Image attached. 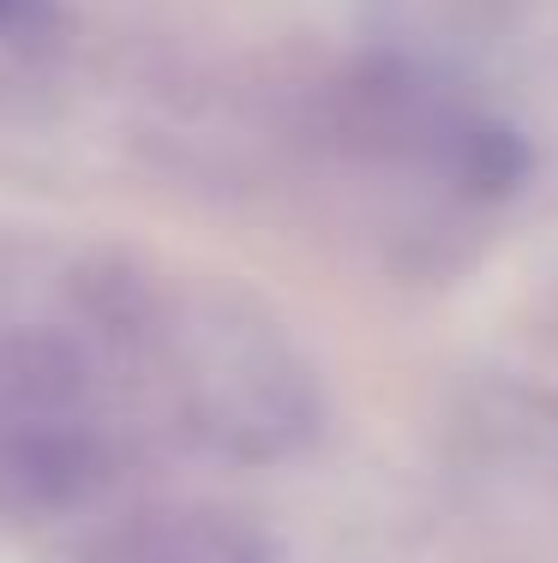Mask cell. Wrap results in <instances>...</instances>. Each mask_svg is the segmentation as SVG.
<instances>
[{
	"label": "cell",
	"mask_w": 558,
	"mask_h": 563,
	"mask_svg": "<svg viewBox=\"0 0 558 563\" xmlns=\"http://www.w3.org/2000/svg\"><path fill=\"white\" fill-rule=\"evenodd\" d=\"M186 408L210 444L241 462H283L318 432L313 372L264 318H234L229 306L198 330Z\"/></svg>",
	"instance_id": "obj_1"
},
{
	"label": "cell",
	"mask_w": 558,
	"mask_h": 563,
	"mask_svg": "<svg viewBox=\"0 0 558 563\" xmlns=\"http://www.w3.org/2000/svg\"><path fill=\"white\" fill-rule=\"evenodd\" d=\"M109 479V444L73 413H31L0 432V509L19 521L78 516Z\"/></svg>",
	"instance_id": "obj_2"
},
{
	"label": "cell",
	"mask_w": 558,
	"mask_h": 563,
	"mask_svg": "<svg viewBox=\"0 0 558 563\" xmlns=\"http://www.w3.org/2000/svg\"><path fill=\"white\" fill-rule=\"evenodd\" d=\"M36 563H276V545L222 509H163L109 528H78Z\"/></svg>",
	"instance_id": "obj_3"
},
{
	"label": "cell",
	"mask_w": 558,
	"mask_h": 563,
	"mask_svg": "<svg viewBox=\"0 0 558 563\" xmlns=\"http://www.w3.org/2000/svg\"><path fill=\"white\" fill-rule=\"evenodd\" d=\"M85 390L90 360L66 330H12L0 342V408H12V420L73 413Z\"/></svg>",
	"instance_id": "obj_4"
},
{
	"label": "cell",
	"mask_w": 558,
	"mask_h": 563,
	"mask_svg": "<svg viewBox=\"0 0 558 563\" xmlns=\"http://www.w3.org/2000/svg\"><path fill=\"white\" fill-rule=\"evenodd\" d=\"M481 438L499 467H516L523 479H547L558 492V401L535 390H493L481 401Z\"/></svg>",
	"instance_id": "obj_5"
},
{
	"label": "cell",
	"mask_w": 558,
	"mask_h": 563,
	"mask_svg": "<svg viewBox=\"0 0 558 563\" xmlns=\"http://www.w3.org/2000/svg\"><path fill=\"white\" fill-rule=\"evenodd\" d=\"M445 168L469 198H511V192H523V180L535 174V151H528V139L516 126H504V120H469V126H457V139H450Z\"/></svg>",
	"instance_id": "obj_6"
},
{
	"label": "cell",
	"mask_w": 558,
	"mask_h": 563,
	"mask_svg": "<svg viewBox=\"0 0 558 563\" xmlns=\"http://www.w3.org/2000/svg\"><path fill=\"white\" fill-rule=\"evenodd\" d=\"M19 7H24V0H0V24H7L12 12H19Z\"/></svg>",
	"instance_id": "obj_7"
}]
</instances>
